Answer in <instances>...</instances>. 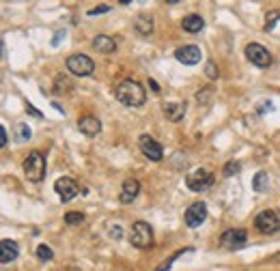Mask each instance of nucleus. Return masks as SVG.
<instances>
[{
    "label": "nucleus",
    "mask_w": 280,
    "mask_h": 271,
    "mask_svg": "<svg viewBox=\"0 0 280 271\" xmlns=\"http://www.w3.org/2000/svg\"><path fill=\"white\" fill-rule=\"evenodd\" d=\"M115 97L123 103V106H130V108H138L147 101V93H145V86L136 80H123V82L117 84L115 89Z\"/></svg>",
    "instance_id": "f257e3e1"
},
{
    "label": "nucleus",
    "mask_w": 280,
    "mask_h": 271,
    "mask_svg": "<svg viewBox=\"0 0 280 271\" xmlns=\"http://www.w3.org/2000/svg\"><path fill=\"white\" fill-rule=\"evenodd\" d=\"M45 157L39 153V151H30V153L26 155V159H24V174H26V179L30 183H39L45 179Z\"/></svg>",
    "instance_id": "f03ea898"
},
{
    "label": "nucleus",
    "mask_w": 280,
    "mask_h": 271,
    "mask_svg": "<svg viewBox=\"0 0 280 271\" xmlns=\"http://www.w3.org/2000/svg\"><path fill=\"white\" fill-rule=\"evenodd\" d=\"M130 243L138 250H151V245H153V228L142 220L134 222L132 233H130Z\"/></svg>",
    "instance_id": "7ed1b4c3"
},
{
    "label": "nucleus",
    "mask_w": 280,
    "mask_h": 271,
    "mask_svg": "<svg viewBox=\"0 0 280 271\" xmlns=\"http://www.w3.org/2000/svg\"><path fill=\"white\" fill-rule=\"evenodd\" d=\"M67 69L74 76L86 78V76H91L95 71V62H93V58L86 56V54H74V56L67 58Z\"/></svg>",
    "instance_id": "20e7f679"
},
{
    "label": "nucleus",
    "mask_w": 280,
    "mask_h": 271,
    "mask_svg": "<svg viewBox=\"0 0 280 271\" xmlns=\"http://www.w3.org/2000/svg\"><path fill=\"white\" fill-rule=\"evenodd\" d=\"M254 226H257L263 235H274V233H278V230H280V218H278L276 211L263 209L257 215V220H254Z\"/></svg>",
    "instance_id": "39448f33"
},
{
    "label": "nucleus",
    "mask_w": 280,
    "mask_h": 271,
    "mask_svg": "<svg viewBox=\"0 0 280 271\" xmlns=\"http://www.w3.org/2000/svg\"><path fill=\"white\" fill-rule=\"evenodd\" d=\"M186 185H188V189H192V192L201 194V192H205V189H209L213 185V174L209 170L198 168L186 179Z\"/></svg>",
    "instance_id": "423d86ee"
},
{
    "label": "nucleus",
    "mask_w": 280,
    "mask_h": 271,
    "mask_svg": "<svg viewBox=\"0 0 280 271\" xmlns=\"http://www.w3.org/2000/svg\"><path fill=\"white\" fill-rule=\"evenodd\" d=\"M138 147L142 151V155H145L149 162H162L164 157V147L159 145V142L155 138H151V136H140L138 138Z\"/></svg>",
    "instance_id": "0eeeda50"
},
{
    "label": "nucleus",
    "mask_w": 280,
    "mask_h": 271,
    "mask_svg": "<svg viewBox=\"0 0 280 271\" xmlns=\"http://www.w3.org/2000/svg\"><path fill=\"white\" fill-rule=\"evenodd\" d=\"M246 58L250 60L254 67H261V69L271 65V54L259 43H248L246 45Z\"/></svg>",
    "instance_id": "6e6552de"
},
{
    "label": "nucleus",
    "mask_w": 280,
    "mask_h": 271,
    "mask_svg": "<svg viewBox=\"0 0 280 271\" xmlns=\"http://www.w3.org/2000/svg\"><path fill=\"white\" fill-rule=\"evenodd\" d=\"M54 189H56V194H59L61 198V202H71L74 198L78 196L80 192V187H78V183L71 179V177H63L54 183Z\"/></svg>",
    "instance_id": "1a4fd4ad"
},
{
    "label": "nucleus",
    "mask_w": 280,
    "mask_h": 271,
    "mask_svg": "<svg viewBox=\"0 0 280 271\" xmlns=\"http://www.w3.org/2000/svg\"><path fill=\"white\" fill-rule=\"evenodd\" d=\"M183 218H186V224L190 228L201 226L203 222L207 220V205L205 202H192L186 209V213H183Z\"/></svg>",
    "instance_id": "9d476101"
},
{
    "label": "nucleus",
    "mask_w": 280,
    "mask_h": 271,
    "mask_svg": "<svg viewBox=\"0 0 280 271\" xmlns=\"http://www.w3.org/2000/svg\"><path fill=\"white\" fill-rule=\"evenodd\" d=\"M248 241V233L244 228H229L227 233L222 235V245L227 250H239V248H244Z\"/></svg>",
    "instance_id": "9b49d317"
},
{
    "label": "nucleus",
    "mask_w": 280,
    "mask_h": 271,
    "mask_svg": "<svg viewBox=\"0 0 280 271\" xmlns=\"http://www.w3.org/2000/svg\"><path fill=\"white\" fill-rule=\"evenodd\" d=\"M175 58H177L181 65L192 67V65H198V62H201L203 54L196 45H183V47H177V50H175Z\"/></svg>",
    "instance_id": "f8f14e48"
},
{
    "label": "nucleus",
    "mask_w": 280,
    "mask_h": 271,
    "mask_svg": "<svg viewBox=\"0 0 280 271\" xmlns=\"http://www.w3.org/2000/svg\"><path fill=\"white\" fill-rule=\"evenodd\" d=\"M140 194V183L138 179H125L123 181V187H121V194H119V200L123 205H130L136 200V196Z\"/></svg>",
    "instance_id": "ddd939ff"
},
{
    "label": "nucleus",
    "mask_w": 280,
    "mask_h": 271,
    "mask_svg": "<svg viewBox=\"0 0 280 271\" xmlns=\"http://www.w3.org/2000/svg\"><path fill=\"white\" fill-rule=\"evenodd\" d=\"M18 254H20L18 243L11 241V239H3V243H0V262H3V265H9L11 260L18 258Z\"/></svg>",
    "instance_id": "4468645a"
},
{
    "label": "nucleus",
    "mask_w": 280,
    "mask_h": 271,
    "mask_svg": "<svg viewBox=\"0 0 280 271\" xmlns=\"http://www.w3.org/2000/svg\"><path fill=\"white\" fill-rule=\"evenodd\" d=\"M78 129L84 136H97L101 131V123H99V118H95V116H82L78 121Z\"/></svg>",
    "instance_id": "2eb2a0df"
},
{
    "label": "nucleus",
    "mask_w": 280,
    "mask_h": 271,
    "mask_svg": "<svg viewBox=\"0 0 280 271\" xmlns=\"http://www.w3.org/2000/svg\"><path fill=\"white\" fill-rule=\"evenodd\" d=\"M93 50H97L101 54H110V52L117 50V41L108 35H97L93 39Z\"/></svg>",
    "instance_id": "dca6fc26"
},
{
    "label": "nucleus",
    "mask_w": 280,
    "mask_h": 271,
    "mask_svg": "<svg viewBox=\"0 0 280 271\" xmlns=\"http://www.w3.org/2000/svg\"><path fill=\"white\" fill-rule=\"evenodd\" d=\"M164 114H166L168 121H173V123L181 121L183 114H186V103H179V101L166 103V106H164Z\"/></svg>",
    "instance_id": "f3484780"
},
{
    "label": "nucleus",
    "mask_w": 280,
    "mask_h": 271,
    "mask_svg": "<svg viewBox=\"0 0 280 271\" xmlns=\"http://www.w3.org/2000/svg\"><path fill=\"white\" fill-rule=\"evenodd\" d=\"M181 26H183V30H188V33H201L205 28V20L196 13H190L181 20Z\"/></svg>",
    "instance_id": "a211bd4d"
},
{
    "label": "nucleus",
    "mask_w": 280,
    "mask_h": 271,
    "mask_svg": "<svg viewBox=\"0 0 280 271\" xmlns=\"http://www.w3.org/2000/svg\"><path fill=\"white\" fill-rule=\"evenodd\" d=\"M134 28H136V33H138V35L149 37L151 33H153V20L147 18V15H138V18H136Z\"/></svg>",
    "instance_id": "6ab92c4d"
},
{
    "label": "nucleus",
    "mask_w": 280,
    "mask_h": 271,
    "mask_svg": "<svg viewBox=\"0 0 280 271\" xmlns=\"http://www.w3.org/2000/svg\"><path fill=\"white\" fill-rule=\"evenodd\" d=\"M252 189H254V192H259V194L267 192V189H269V177H267V172L259 170L257 174H254V179H252Z\"/></svg>",
    "instance_id": "aec40b11"
},
{
    "label": "nucleus",
    "mask_w": 280,
    "mask_h": 271,
    "mask_svg": "<svg viewBox=\"0 0 280 271\" xmlns=\"http://www.w3.org/2000/svg\"><path fill=\"white\" fill-rule=\"evenodd\" d=\"M30 136H33V131H30L28 125H24V123H18V125H15V138H18L20 142L30 140Z\"/></svg>",
    "instance_id": "412c9836"
},
{
    "label": "nucleus",
    "mask_w": 280,
    "mask_h": 271,
    "mask_svg": "<svg viewBox=\"0 0 280 271\" xmlns=\"http://www.w3.org/2000/svg\"><path fill=\"white\" fill-rule=\"evenodd\" d=\"M37 258L39 260H52L54 258V252H52V248L50 245H45V243H41V245H37Z\"/></svg>",
    "instance_id": "4be33fe9"
},
{
    "label": "nucleus",
    "mask_w": 280,
    "mask_h": 271,
    "mask_svg": "<svg viewBox=\"0 0 280 271\" xmlns=\"http://www.w3.org/2000/svg\"><path fill=\"white\" fill-rule=\"evenodd\" d=\"M80 222H84V213H80V211H71V213L65 215V224H67V226L80 224Z\"/></svg>",
    "instance_id": "5701e85b"
},
{
    "label": "nucleus",
    "mask_w": 280,
    "mask_h": 271,
    "mask_svg": "<svg viewBox=\"0 0 280 271\" xmlns=\"http://www.w3.org/2000/svg\"><path fill=\"white\" fill-rule=\"evenodd\" d=\"M183 252H192V248H186V250H181V252H177V254H173V256H171V258H168V260L164 262V265H162V267H157V271H168V269H171V265H173V262H175V260H177L179 256H181V254H183Z\"/></svg>",
    "instance_id": "b1692460"
},
{
    "label": "nucleus",
    "mask_w": 280,
    "mask_h": 271,
    "mask_svg": "<svg viewBox=\"0 0 280 271\" xmlns=\"http://www.w3.org/2000/svg\"><path fill=\"white\" fill-rule=\"evenodd\" d=\"M239 170H242L239 162H229L227 166H224V174H227V177H233V174H237Z\"/></svg>",
    "instance_id": "393cba45"
},
{
    "label": "nucleus",
    "mask_w": 280,
    "mask_h": 271,
    "mask_svg": "<svg viewBox=\"0 0 280 271\" xmlns=\"http://www.w3.org/2000/svg\"><path fill=\"white\" fill-rule=\"evenodd\" d=\"M205 74H207V78H211V80H215V78H220V71H218V67H215V62H207V67H205Z\"/></svg>",
    "instance_id": "a878e982"
},
{
    "label": "nucleus",
    "mask_w": 280,
    "mask_h": 271,
    "mask_svg": "<svg viewBox=\"0 0 280 271\" xmlns=\"http://www.w3.org/2000/svg\"><path fill=\"white\" fill-rule=\"evenodd\" d=\"M276 20H280V11H269L267 13V26H265V30H271L276 26Z\"/></svg>",
    "instance_id": "bb28decb"
},
{
    "label": "nucleus",
    "mask_w": 280,
    "mask_h": 271,
    "mask_svg": "<svg viewBox=\"0 0 280 271\" xmlns=\"http://www.w3.org/2000/svg\"><path fill=\"white\" fill-rule=\"evenodd\" d=\"M271 110H274V103H271V101H261L259 106H257V112H259V114H265V112H271Z\"/></svg>",
    "instance_id": "cd10ccee"
},
{
    "label": "nucleus",
    "mask_w": 280,
    "mask_h": 271,
    "mask_svg": "<svg viewBox=\"0 0 280 271\" xmlns=\"http://www.w3.org/2000/svg\"><path fill=\"white\" fill-rule=\"evenodd\" d=\"M110 237H112V239H121V237H123V228L119 226V224L110 226Z\"/></svg>",
    "instance_id": "c85d7f7f"
},
{
    "label": "nucleus",
    "mask_w": 280,
    "mask_h": 271,
    "mask_svg": "<svg viewBox=\"0 0 280 271\" xmlns=\"http://www.w3.org/2000/svg\"><path fill=\"white\" fill-rule=\"evenodd\" d=\"M26 112H28V114H33L35 118H43V114L39 112V110L33 106V103H26Z\"/></svg>",
    "instance_id": "c756f323"
},
{
    "label": "nucleus",
    "mask_w": 280,
    "mask_h": 271,
    "mask_svg": "<svg viewBox=\"0 0 280 271\" xmlns=\"http://www.w3.org/2000/svg\"><path fill=\"white\" fill-rule=\"evenodd\" d=\"M110 11V5H99L97 9H91L89 15H99V13H108Z\"/></svg>",
    "instance_id": "7c9ffc66"
},
{
    "label": "nucleus",
    "mask_w": 280,
    "mask_h": 271,
    "mask_svg": "<svg viewBox=\"0 0 280 271\" xmlns=\"http://www.w3.org/2000/svg\"><path fill=\"white\" fill-rule=\"evenodd\" d=\"M9 145V138H7V129L5 127H0V147H7Z\"/></svg>",
    "instance_id": "2f4dec72"
},
{
    "label": "nucleus",
    "mask_w": 280,
    "mask_h": 271,
    "mask_svg": "<svg viewBox=\"0 0 280 271\" xmlns=\"http://www.w3.org/2000/svg\"><path fill=\"white\" fill-rule=\"evenodd\" d=\"M207 97H211V89H205L203 93H198V95H196V99H198V101H205Z\"/></svg>",
    "instance_id": "473e14b6"
},
{
    "label": "nucleus",
    "mask_w": 280,
    "mask_h": 271,
    "mask_svg": "<svg viewBox=\"0 0 280 271\" xmlns=\"http://www.w3.org/2000/svg\"><path fill=\"white\" fill-rule=\"evenodd\" d=\"M61 37H65V30H63V33H56V37H54L52 45H59V43H61Z\"/></svg>",
    "instance_id": "72a5a7b5"
},
{
    "label": "nucleus",
    "mask_w": 280,
    "mask_h": 271,
    "mask_svg": "<svg viewBox=\"0 0 280 271\" xmlns=\"http://www.w3.org/2000/svg\"><path fill=\"white\" fill-rule=\"evenodd\" d=\"M149 86H151V89H153L155 93H159V84L155 82V80H149Z\"/></svg>",
    "instance_id": "f704fd0d"
},
{
    "label": "nucleus",
    "mask_w": 280,
    "mask_h": 271,
    "mask_svg": "<svg viewBox=\"0 0 280 271\" xmlns=\"http://www.w3.org/2000/svg\"><path fill=\"white\" fill-rule=\"evenodd\" d=\"M274 260H280V254H276V256H274Z\"/></svg>",
    "instance_id": "c9c22d12"
}]
</instances>
